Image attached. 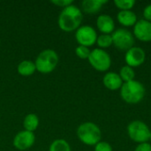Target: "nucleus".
<instances>
[{
  "label": "nucleus",
  "instance_id": "nucleus-1",
  "mask_svg": "<svg viewBox=\"0 0 151 151\" xmlns=\"http://www.w3.org/2000/svg\"><path fill=\"white\" fill-rule=\"evenodd\" d=\"M83 19L81 10L73 4L62 9L58 18L59 28L66 33L76 31L81 26Z\"/></svg>",
  "mask_w": 151,
  "mask_h": 151
},
{
  "label": "nucleus",
  "instance_id": "nucleus-2",
  "mask_svg": "<svg viewBox=\"0 0 151 151\" xmlns=\"http://www.w3.org/2000/svg\"><path fill=\"white\" fill-rule=\"evenodd\" d=\"M146 89L144 85L138 81L124 82L120 88V96L127 104H135L142 101L145 96Z\"/></svg>",
  "mask_w": 151,
  "mask_h": 151
},
{
  "label": "nucleus",
  "instance_id": "nucleus-3",
  "mask_svg": "<svg viewBox=\"0 0 151 151\" xmlns=\"http://www.w3.org/2000/svg\"><path fill=\"white\" fill-rule=\"evenodd\" d=\"M78 139L87 146H96L102 139L100 127L93 122L81 124L76 131Z\"/></svg>",
  "mask_w": 151,
  "mask_h": 151
},
{
  "label": "nucleus",
  "instance_id": "nucleus-4",
  "mask_svg": "<svg viewBox=\"0 0 151 151\" xmlns=\"http://www.w3.org/2000/svg\"><path fill=\"white\" fill-rule=\"evenodd\" d=\"M59 57L52 49H46L41 51L35 61L36 71L40 73L47 74L52 73L58 66Z\"/></svg>",
  "mask_w": 151,
  "mask_h": 151
},
{
  "label": "nucleus",
  "instance_id": "nucleus-5",
  "mask_svg": "<svg viewBox=\"0 0 151 151\" xmlns=\"http://www.w3.org/2000/svg\"><path fill=\"white\" fill-rule=\"evenodd\" d=\"M150 127L141 120H134L127 126L129 138L138 144L148 142L150 141Z\"/></svg>",
  "mask_w": 151,
  "mask_h": 151
},
{
  "label": "nucleus",
  "instance_id": "nucleus-6",
  "mask_svg": "<svg viewBox=\"0 0 151 151\" xmlns=\"http://www.w3.org/2000/svg\"><path fill=\"white\" fill-rule=\"evenodd\" d=\"M88 60L90 65L98 72H106L111 65L110 54L106 50L99 48L91 50Z\"/></svg>",
  "mask_w": 151,
  "mask_h": 151
},
{
  "label": "nucleus",
  "instance_id": "nucleus-7",
  "mask_svg": "<svg viewBox=\"0 0 151 151\" xmlns=\"http://www.w3.org/2000/svg\"><path fill=\"white\" fill-rule=\"evenodd\" d=\"M112 43L119 50L127 51L134 45V35L126 28H118L111 34Z\"/></svg>",
  "mask_w": 151,
  "mask_h": 151
},
{
  "label": "nucleus",
  "instance_id": "nucleus-8",
  "mask_svg": "<svg viewBox=\"0 0 151 151\" xmlns=\"http://www.w3.org/2000/svg\"><path fill=\"white\" fill-rule=\"evenodd\" d=\"M97 36L98 35L96 29L89 25L81 26L75 31V39L79 45H82L88 48L96 43Z\"/></svg>",
  "mask_w": 151,
  "mask_h": 151
},
{
  "label": "nucleus",
  "instance_id": "nucleus-9",
  "mask_svg": "<svg viewBox=\"0 0 151 151\" xmlns=\"http://www.w3.org/2000/svg\"><path fill=\"white\" fill-rule=\"evenodd\" d=\"M35 142V135L32 132L22 130L18 132L12 141L14 148L18 150L25 151L30 149Z\"/></svg>",
  "mask_w": 151,
  "mask_h": 151
},
{
  "label": "nucleus",
  "instance_id": "nucleus-10",
  "mask_svg": "<svg viewBox=\"0 0 151 151\" xmlns=\"http://www.w3.org/2000/svg\"><path fill=\"white\" fill-rule=\"evenodd\" d=\"M145 59H146V52L141 47L134 46L131 49H129L127 51H126L125 60L127 65H129L133 68L142 65L145 62Z\"/></svg>",
  "mask_w": 151,
  "mask_h": 151
},
{
  "label": "nucleus",
  "instance_id": "nucleus-11",
  "mask_svg": "<svg viewBox=\"0 0 151 151\" xmlns=\"http://www.w3.org/2000/svg\"><path fill=\"white\" fill-rule=\"evenodd\" d=\"M133 35L142 42H151V22L144 19H139L134 26Z\"/></svg>",
  "mask_w": 151,
  "mask_h": 151
},
{
  "label": "nucleus",
  "instance_id": "nucleus-12",
  "mask_svg": "<svg viewBox=\"0 0 151 151\" xmlns=\"http://www.w3.org/2000/svg\"><path fill=\"white\" fill-rule=\"evenodd\" d=\"M96 27L102 34L111 35L115 31V21L108 14H101L96 19Z\"/></svg>",
  "mask_w": 151,
  "mask_h": 151
},
{
  "label": "nucleus",
  "instance_id": "nucleus-13",
  "mask_svg": "<svg viewBox=\"0 0 151 151\" xmlns=\"http://www.w3.org/2000/svg\"><path fill=\"white\" fill-rule=\"evenodd\" d=\"M103 83L106 88L114 91L120 89L124 82L119 73L114 72H108L104 74L103 78Z\"/></svg>",
  "mask_w": 151,
  "mask_h": 151
},
{
  "label": "nucleus",
  "instance_id": "nucleus-14",
  "mask_svg": "<svg viewBox=\"0 0 151 151\" xmlns=\"http://www.w3.org/2000/svg\"><path fill=\"white\" fill-rule=\"evenodd\" d=\"M107 0H83L81 2V12L88 14L97 13L102 6L107 4Z\"/></svg>",
  "mask_w": 151,
  "mask_h": 151
},
{
  "label": "nucleus",
  "instance_id": "nucleus-15",
  "mask_svg": "<svg viewBox=\"0 0 151 151\" xmlns=\"http://www.w3.org/2000/svg\"><path fill=\"white\" fill-rule=\"evenodd\" d=\"M118 21L124 27H132L138 21L137 15L132 10L128 11H119L117 15Z\"/></svg>",
  "mask_w": 151,
  "mask_h": 151
},
{
  "label": "nucleus",
  "instance_id": "nucleus-16",
  "mask_svg": "<svg viewBox=\"0 0 151 151\" xmlns=\"http://www.w3.org/2000/svg\"><path fill=\"white\" fill-rule=\"evenodd\" d=\"M36 71L35 64L32 60H23L17 66V72L19 75L27 77L33 75Z\"/></svg>",
  "mask_w": 151,
  "mask_h": 151
},
{
  "label": "nucleus",
  "instance_id": "nucleus-17",
  "mask_svg": "<svg viewBox=\"0 0 151 151\" xmlns=\"http://www.w3.org/2000/svg\"><path fill=\"white\" fill-rule=\"evenodd\" d=\"M39 118L35 113H28L23 119L24 130L34 133L39 127Z\"/></svg>",
  "mask_w": 151,
  "mask_h": 151
},
{
  "label": "nucleus",
  "instance_id": "nucleus-18",
  "mask_svg": "<svg viewBox=\"0 0 151 151\" xmlns=\"http://www.w3.org/2000/svg\"><path fill=\"white\" fill-rule=\"evenodd\" d=\"M49 151H72V149L65 139H56L50 143Z\"/></svg>",
  "mask_w": 151,
  "mask_h": 151
},
{
  "label": "nucleus",
  "instance_id": "nucleus-19",
  "mask_svg": "<svg viewBox=\"0 0 151 151\" xmlns=\"http://www.w3.org/2000/svg\"><path fill=\"white\" fill-rule=\"evenodd\" d=\"M119 74L121 80L123 81V82H128V81H134V77H135V72H134V68L129 65L122 66Z\"/></svg>",
  "mask_w": 151,
  "mask_h": 151
},
{
  "label": "nucleus",
  "instance_id": "nucleus-20",
  "mask_svg": "<svg viewBox=\"0 0 151 151\" xmlns=\"http://www.w3.org/2000/svg\"><path fill=\"white\" fill-rule=\"evenodd\" d=\"M96 44L98 45L99 49H103V50L104 49H106V48H109L110 46L113 45L111 35L101 34L100 35L97 36Z\"/></svg>",
  "mask_w": 151,
  "mask_h": 151
},
{
  "label": "nucleus",
  "instance_id": "nucleus-21",
  "mask_svg": "<svg viewBox=\"0 0 151 151\" xmlns=\"http://www.w3.org/2000/svg\"><path fill=\"white\" fill-rule=\"evenodd\" d=\"M135 0H114L115 6L120 11H128L132 10V8L135 4Z\"/></svg>",
  "mask_w": 151,
  "mask_h": 151
},
{
  "label": "nucleus",
  "instance_id": "nucleus-22",
  "mask_svg": "<svg viewBox=\"0 0 151 151\" xmlns=\"http://www.w3.org/2000/svg\"><path fill=\"white\" fill-rule=\"evenodd\" d=\"M90 52L91 50H89V48L82 45H78L75 48V54L81 59H88L90 55Z\"/></svg>",
  "mask_w": 151,
  "mask_h": 151
},
{
  "label": "nucleus",
  "instance_id": "nucleus-23",
  "mask_svg": "<svg viewBox=\"0 0 151 151\" xmlns=\"http://www.w3.org/2000/svg\"><path fill=\"white\" fill-rule=\"evenodd\" d=\"M95 151H112V147L110 143L101 141L95 146Z\"/></svg>",
  "mask_w": 151,
  "mask_h": 151
},
{
  "label": "nucleus",
  "instance_id": "nucleus-24",
  "mask_svg": "<svg viewBox=\"0 0 151 151\" xmlns=\"http://www.w3.org/2000/svg\"><path fill=\"white\" fill-rule=\"evenodd\" d=\"M51 4H55V5L64 9V8L73 4V0H52Z\"/></svg>",
  "mask_w": 151,
  "mask_h": 151
},
{
  "label": "nucleus",
  "instance_id": "nucleus-25",
  "mask_svg": "<svg viewBox=\"0 0 151 151\" xmlns=\"http://www.w3.org/2000/svg\"><path fill=\"white\" fill-rule=\"evenodd\" d=\"M134 151H151V144L149 142L140 143L136 146Z\"/></svg>",
  "mask_w": 151,
  "mask_h": 151
},
{
  "label": "nucleus",
  "instance_id": "nucleus-26",
  "mask_svg": "<svg viewBox=\"0 0 151 151\" xmlns=\"http://www.w3.org/2000/svg\"><path fill=\"white\" fill-rule=\"evenodd\" d=\"M143 17H144V19L151 22V4H148L144 8V10H143Z\"/></svg>",
  "mask_w": 151,
  "mask_h": 151
},
{
  "label": "nucleus",
  "instance_id": "nucleus-27",
  "mask_svg": "<svg viewBox=\"0 0 151 151\" xmlns=\"http://www.w3.org/2000/svg\"><path fill=\"white\" fill-rule=\"evenodd\" d=\"M150 141L151 142V132H150Z\"/></svg>",
  "mask_w": 151,
  "mask_h": 151
},
{
  "label": "nucleus",
  "instance_id": "nucleus-28",
  "mask_svg": "<svg viewBox=\"0 0 151 151\" xmlns=\"http://www.w3.org/2000/svg\"><path fill=\"white\" fill-rule=\"evenodd\" d=\"M0 43H1V40H0Z\"/></svg>",
  "mask_w": 151,
  "mask_h": 151
}]
</instances>
